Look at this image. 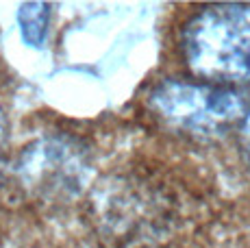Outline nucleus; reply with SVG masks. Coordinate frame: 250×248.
<instances>
[{"mask_svg":"<svg viewBox=\"0 0 250 248\" xmlns=\"http://www.w3.org/2000/svg\"><path fill=\"white\" fill-rule=\"evenodd\" d=\"M79 148H72L70 144L63 142H44L40 146H33L24 152V159L20 164V172L28 185L35 183L33 187L42 189H57L68 187L70 183L79 181V172L83 168H68V165L85 164L83 157L76 152Z\"/></svg>","mask_w":250,"mask_h":248,"instance_id":"nucleus-3","label":"nucleus"},{"mask_svg":"<svg viewBox=\"0 0 250 248\" xmlns=\"http://www.w3.org/2000/svg\"><path fill=\"white\" fill-rule=\"evenodd\" d=\"M239 146H242L244 159H246V164L250 165V111H248V116L244 118L242 126H239Z\"/></svg>","mask_w":250,"mask_h":248,"instance_id":"nucleus-5","label":"nucleus"},{"mask_svg":"<svg viewBox=\"0 0 250 248\" xmlns=\"http://www.w3.org/2000/svg\"><path fill=\"white\" fill-rule=\"evenodd\" d=\"M48 22H50L48 2H24L18 9V24H20L22 40L33 48H40L46 41Z\"/></svg>","mask_w":250,"mask_h":248,"instance_id":"nucleus-4","label":"nucleus"},{"mask_svg":"<svg viewBox=\"0 0 250 248\" xmlns=\"http://www.w3.org/2000/svg\"><path fill=\"white\" fill-rule=\"evenodd\" d=\"M187 65L207 83L250 81V2H218L200 9L181 33Z\"/></svg>","mask_w":250,"mask_h":248,"instance_id":"nucleus-1","label":"nucleus"},{"mask_svg":"<svg viewBox=\"0 0 250 248\" xmlns=\"http://www.w3.org/2000/svg\"><path fill=\"white\" fill-rule=\"evenodd\" d=\"M7 144V118H4L2 109H0V168H2V150Z\"/></svg>","mask_w":250,"mask_h":248,"instance_id":"nucleus-6","label":"nucleus"},{"mask_svg":"<svg viewBox=\"0 0 250 248\" xmlns=\"http://www.w3.org/2000/svg\"><path fill=\"white\" fill-rule=\"evenodd\" d=\"M150 107L170 126L213 137L235 124L242 126L250 111V100L233 85L167 79L152 89Z\"/></svg>","mask_w":250,"mask_h":248,"instance_id":"nucleus-2","label":"nucleus"}]
</instances>
